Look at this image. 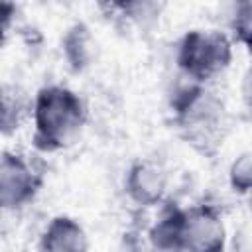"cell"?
<instances>
[{
    "label": "cell",
    "instance_id": "6da1fadb",
    "mask_svg": "<svg viewBox=\"0 0 252 252\" xmlns=\"http://www.w3.org/2000/svg\"><path fill=\"white\" fill-rule=\"evenodd\" d=\"M35 146L39 150H57L69 144L85 122L81 98L63 87H45L39 91L33 106Z\"/></svg>",
    "mask_w": 252,
    "mask_h": 252
},
{
    "label": "cell",
    "instance_id": "7a4b0ae2",
    "mask_svg": "<svg viewBox=\"0 0 252 252\" xmlns=\"http://www.w3.org/2000/svg\"><path fill=\"white\" fill-rule=\"evenodd\" d=\"M175 112L179 126L185 130V136L191 144H199L203 152H209L219 144L222 104L203 87L193 85L183 89L175 98Z\"/></svg>",
    "mask_w": 252,
    "mask_h": 252
},
{
    "label": "cell",
    "instance_id": "3957f363",
    "mask_svg": "<svg viewBox=\"0 0 252 252\" xmlns=\"http://www.w3.org/2000/svg\"><path fill=\"white\" fill-rule=\"evenodd\" d=\"M230 57L232 49L224 33L215 30H193L179 43L177 65L191 81L203 83L224 71Z\"/></svg>",
    "mask_w": 252,
    "mask_h": 252
},
{
    "label": "cell",
    "instance_id": "277c9868",
    "mask_svg": "<svg viewBox=\"0 0 252 252\" xmlns=\"http://www.w3.org/2000/svg\"><path fill=\"white\" fill-rule=\"evenodd\" d=\"M37 187L39 177L22 156L0 152V209L26 205Z\"/></svg>",
    "mask_w": 252,
    "mask_h": 252
},
{
    "label": "cell",
    "instance_id": "5b68a950",
    "mask_svg": "<svg viewBox=\"0 0 252 252\" xmlns=\"http://www.w3.org/2000/svg\"><path fill=\"white\" fill-rule=\"evenodd\" d=\"M224 228L211 207L185 211L179 252H222Z\"/></svg>",
    "mask_w": 252,
    "mask_h": 252
},
{
    "label": "cell",
    "instance_id": "8992f818",
    "mask_svg": "<svg viewBox=\"0 0 252 252\" xmlns=\"http://www.w3.org/2000/svg\"><path fill=\"white\" fill-rule=\"evenodd\" d=\"M126 189L134 201L142 205H154L165 191V173L152 161H140L130 169Z\"/></svg>",
    "mask_w": 252,
    "mask_h": 252
},
{
    "label": "cell",
    "instance_id": "52a82bcc",
    "mask_svg": "<svg viewBox=\"0 0 252 252\" xmlns=\"http://www.w3.org/2000/svg\"><path fill=\"white\" fill-rule=\"evenodd\" d=\"M89 242L79 222L57 217L41 236V252H87Z\"/></svg>",
    "mask_w": 252,
    "mask_h": 252
},
{
    "label": "cell",
    "instance_id": "ba28073f",
    "mask_svg": "<svg viewBox=\"0 0 252 252\" xmlns=\"http://www.w3.org/2000/svg\"><path fill=\"white\" fill-rule=\"evenodd\" d=\"M26 112V100L16 89H0V132H14Z\"/></svg>",
    "mask_w": 252,
    "mask_h": 252
},
{
    "label": "cell",
    "instance_id": "9c48e42d",
    "mask_svg": "<svg viewBox=\"0 0 252 252\" xmlns=\"http://www.w3.org/2000/svg\"><path fill=\"white\" fill-rule=\"evenodd\" d=\"M89 41V35H87V30L83 26H77L69 32L67 39H65V51H67V57L73 61V65H83L87 61V45Z\"/></svg>",
    "mask_w": 252,
    "mask_h": 252
},
{
    "label": "cell",
    "instance_id": "30bf717a",
    "mask_svg": "<svg viewBox=\"0 0 252 252\" xmlns=\"http://www.w3.org/2000/svg\"><path fill=\"white\" fill-rule=\"evenodd\" d=\"M230 183L234 191L246 193L252 183V163H250V154H242L230 169Z\"/></svg>",
    "mask_w": 252,
    "mask_h": 252
},
{
    "label": "cell",
    "instance_id": "8fae6325",
    "mask_svg": "<svg viewBox=\"0 0 252 252\" xmlns=\"http://www.w3.org/2000/svg\"><path fill=\"white\" fill-rule=\"evenodd\" d=\"M232 30H234L236 37L242 43H248L250 41V30H252V4L250 2H244V4H240L236 8Z\"/></svg>",
    "mask_w": 252,
    "mask_h": 252
},
{
    "label": "cell",
    "instance_id": "7c38bea8",
    "mask_svg": "<svg viewBox=\"0 0 252 252\" xmlns=\"http://www.w3.org/2000/svg\"><path fill=\"white\" fill-rule=\"evenodd\" d=\"M12 16H14V6L0 2V43L4 41V35L12 24Z\"/></svg>",
    "mask_w": 252,
    "mask_h": 252
}]
</instances>
